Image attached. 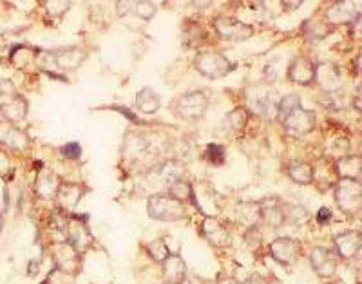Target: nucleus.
<instances>
[{
	"label": "nucleus",
	"instance_id": "a18cd8bd",
	"mask_svg": "<svg viewBox=\"0 0 362 284\" xmlns=\"http://www.w3.org/2000/svg\"><path fill=\"white\" fill-rule=\"evenodd\" d=\"M179 284H206V283L201 279V277H197V275L187 274L183 277V281H181V283H179Z\"/></svg>",
	"mask_w": 362,
	"mask_h": 284
},
{
	"label": "nucleus",
	"instance_id": "79ce46f5",
	"mask_svg": "<svg viewBox=\"0 0 362 284\" xmlns=\"http://www.w3.org/2000/svg\"><path fill=\"white\" fill-rule=\"evenodd\" d=\"M331 221V210L328 206H322L319 214H317V223H321V225H328Z\"/></svg>",
	"mask_w": 362,
	"mask_h": 284
},
{
	"label": "nucleus",
	"instance_id": "f8f14e48",
	"mask_svg": "<svg viewBox=\"0 0 362 284\" xmlns=\"http://www.w3.org/2000/svg\"><path fill=\"white\" fill-rule=\"evenodd\" d=\"M214 28L223 40L229 42H243L254 35L252 26H248V24L241 22L238 19H229V17L215 19Z\"/></svg>",
	"mask_w": 362,
	"mask_h": 284
},
{
	"label": "nucleus",
	"instance_id": "7c9ffc66",
	"mask_svg": "<svg viewBox=\"0 0 362 284\" xmlns=\"http://www.w3.org/2000/svg\"><path fill=\"white\" fill-rule=\"evenodd\" d=\"M247 122H248L247 110H245L243 107H236V109H232L229 115L225 116L223 125H225L229 131H232V133H241V131L247 127Z\"/></svg>",
	"mask_w": 362,
	"mask_h": 284
},
{
	"label": "nucleus",
	"instance_id": "b1692460",
	"mask_svg": "<svg viewBox=\"0 0 362 284\" xmlns=\"http://www.w3.org/2000/svg\"><path fill=\"white\" fill-rule=\"evenodd\" d=\"M58 187H60L58 176L49 169L42 170L37 178V183H35V190H37V194L42 197V199H55L56 192H58Z\"/></svg>",
	"mask_w": 362,
	"mask_h": 284
},
{
	"label": "nucleus",
	"instance_id": "c03bdc74",
	"mask_svg": "<svg viewBox=\"0 0 362 284\" xmlns=\"http://www.w3.org/2000/svg\"><path fill=\"white\" fill-rule=\"evenodd\" d=\"M116 10H118L120 17L129 15L133 11V2H118V4H116Z\"/></svg>",
	"mask_w": 362,
	"mask_h": 284
},
{
	"label": "nucleus",
	"instance_id": "2eb2a0df",
	"mask_svg": "<svg viewBox=\"0 0 362 284\" xmlns=\"http://www.w3.org/2000/svg\"><path fill=\"white\" fill-rule=\"evenodd\" d=\"M361 232H355V230H346L343 234L335 235L334 239V252L339 259L344 261H349L353 257H359L361 253Z\"/></svg>",
	"mask_w": 362,
	"mask_h": 284
},
{
	"label": "nucleus",
	"instance_id": "ddd939ff",
	"mask_svg": "<svg viewBox=\"0 0 362 284\" xmlns=\"http://www.w3.org/2000/svg\"><path fill=\"white\" fill-rule=\"evenodd\" d=\"M65 241L79 253L85 252L92 244V237L88 225L82 219H79V217L67 219V223H65Z\"/></svg>",
	"mask_w": 362,
	"mask_h": 284
},
{
	"label": "nucleus",
	"instance_id": "49530a36",
	"mask_svg": "<svg viewBox=\"0 0 362 284\" xmlns=\"http://www.w3.org/2000/svg\"><path fill=\"white\" fill-rule=\"evenodd\" d=\"M8 167H10V160H8V156H6L4 152L0 151V172H4Z\"/></svg>",
	"mask_w": 362,
	"mask_h": 284
},
{
	"label": "nucleus",
	"instance_id": "c9c22d12",
	"mask_svg": "<svg viewBox=\"0 0 362 284\" xmlns=\"http://www.w3.org/2000/svg\"><path fill=\"white\" fill-rule=\"evenodd\" d=\"M330 31L331 28L328 26V22H324V20H310V22H306V26H304L306 37L313 38V40L328 37V33Z\"/></svg>",
	"mask_w": 362,
	"mask_h": 284
},
{
	"label": "nucleus",
	"instance_id": "4be33fe9",
	"mask_svg": "<svg viewBox=\"0 0 362 284\" xmlns=\"http://www.w3.org/2000/svg\"><path fill=\"white\" fill-rule=\"evenodd\" d=\"M312 170H313L312 183H315L321 190L335 187V183L340 179L339 174H337V167H335L334 161L328 160V158H321V160L317 161L315 165H312Z\"/></svg>",
	"mask_w": 362,
	"mask_h": 284
},
{
	"label": "nucleus",
	"instance_id": "473e14b6",
	"mask_svg": "<svg viewBox=\"0 0 362 284\" xmlns=\"http://www.w3.org/2000/svg\"><path fill=\"white\" fill-rule=\"evenodd\" d=\"M145 250H147L149 256L156 262H160V265L172 253L170 252L169 243H167V239H154V241H151V243L145 247Z\"/></svg>",
	"mask_w": 362,
	"mask_h": 284
},
{
	"label": "nucleus",
	"instance_id": "c756f323",
	"mask_svg": "<svg viewBox=\"0 0 362 284\" xmlns=\"http://www.w3.org/2000/svg\"><path fill=\"white\" fill-rule=\"evenodd\" d=\"M286 174L299 185H310L313 181L312 165H308V163H290L286 167Z\"/></svg>",
	"mask_w": 362,
	"mask_h": 284
},
{
	"label": "nucleus",
	"instance_id": "dca6fc26",
	"mask_svg": "<svg viewBox=\"0 0 362 284\" xmlns=\"http://www.w3.org/2000/svg\"><path fill=\"white\" fill-rule=\"evenodd\" d=\"M315 83L324 91V94H334L339 92L343 87L340 82V71L337 65L330 62H322L315 65Z\"/></svg>",
	"mask_w": 362,
	"mask_h": 284
},
{
	"label": "nucleus",
	"instance_id": "ea45409f",
	"mask_svg": "<svg viewBox=\"0 0 362 284\" xmlns=\"http://www.w3.org/2000/svg\"><path fill=\"white\" fill-rule=\"evenodd\" d=\"M60 152H62V156L67 158V160H76V158H80V154H82V149H80L79 143H67V145H64V147L60 149Z\"/></svg>",
	"mask_w": 362,
	"mask_h": 284
},
{
	"label": "nucleus",
	"instance_id": "5701e85b",
	"mask_svg": "<svg viewBox=\"0 0 362 284\" xmlns=\"http://www.w3.org/2000/svg\"><path fill=\"white\" fill-rule=\"evenodd\" d=\"M161 272H163V277H165V283L170 284H179L183 281L187 272V262L179 253H170L165 261L161 262Z\"/></svg>",
	"mask_w": 362,
	"mask_h": 284
},
{
	"label": "nucleus",
	"instance_id": "de8ad7c7",
	"mask_svg": "<svg viewBox=\"0 0 362 284\" xmlns=\"http://www.w3.org/2000/svg\"><path fill=\"white\" fill-rule=\"evenodd\" d=\"M245 284H268V281L263 279V277H259V275H254V277H250V279H248Z\"/></svg>",
	"mask_w": 362,
	"mask_h": 284
},
{
	"label": "nucleus",
	"instance_id": "393cba45",
	"mask_svg": "<svg viewBox=\"0 0 362 284\" xmlns=\"http://www.w3.org/2000/svg\"><path fill=\"white\" fill-rule=\"evenodd\" d=\"M355 17H361L359 8H355L353 2H337L326 11V22L331 24H343V22H353Z\"/></svg>",
	"mask_w": 362,
	"mask_h": 284
},
{
	"label": "nucleus",
	"instance_id": "bb28decb",
	"mask_svg": "<svg viewBox=\"0 0 362 284\" xmlns=\"http://www.w3.org/2000/svg\"><path fill=\"white\" fill-rule=\"evenodd\" d=\"M236 217L238 223L248 228H257V225L261 223V210H259V201H245L238 206L236 210Z\"/></svg>",
	"mask_w": 362,
	"mask_h": 284
},
{
	"label": "nucleus",
	"instance_id": "9d476101",
	"mask_svg": "<svg viewBox=\"0 0 362 284\" xmlns=\"http://www.w3.org/2000/svg\"><path fill=\"white\" fill-rule=\"evenodd\" d=\"M201 235L214 248H229L232 244V232L229 226L217 217H205L199 228Z\"/></svg>",
	"mask_w": 362,
	"mask_h": 284
},
{
	"label": "nucleus",
	"instance_id": "72a5a7b5",
	"mask_svg": "<svg viewBox=\"0 0 362 284\" xmlns=\"http://www.w3.org/2000/svg\"><path fill=\"white\" fill-rule=\"evenodd\" d=\"M306 217L308 214L303 206L284 203V225H301Z\"/></svg>",
	"mask_w": 362,
	"mask_h": 284
},
{
	"label": "nucleus",
	"instance_id": "423d86ee",
	"mask_svg": "<svg viewBox=\"0 0 362 284\" xmlns=\"http://www.w3.org/2000/svg\"><path fill=\"white\" fill-rule=\"evenodd\" d=\"M194 67L206 78L220 80L227 76L234 69V65L225 55H221L217 51H201L194 58Z\"/></svg>",
	"mask_w": 362,
	"mask_h": 284
},
{
	"label": "nucleus",
	"instance_id": "f704fd0d",
	"mask_svg": "<svg viewBox=\"0 0 362 284\" xmlns=\"http://www.w3.org/2000/svg\"><path fill=\"white\" fill-rule=\"evenodd\" d=\"M299 107H301V100H299L297 94H286V97L279 98V103H277V118L283 122L286 116L292 115Z\"/></svg>",
	"mask_w": 362,
	"mask_h": 284
},
{
	"label": "nucleus",
	"instance_id": "aec40b11",
	"mask_svg": "<svg viewBox=\"0 0 362 284\" xmlns=\"http://www.w3.org/2000/svg\"><path fill=\"white\" fill-rule=\"evenodd\" d=\"M0 145L11 151H26L29 147V137L22 128L0 119Z\"/></svg>",
	"mask_w": 362,
	"mask_h": 284
},
{
	"label": "nucleus",
	"instance_id": "a878e982",
	"mask_svg": "<svg viewBox=\"0 0 362 284\" xmlns=\"http://www.w3.org/2000/svg\"><path fill=\"white\" fill-rule=\"evenodd\" d=\"M56 201L60 208L64 210H73L82 199V187L76 183H60L58 192H56Z\"/></svg>",
	"mask_w": 362,
	"mask_h": 284
},
{
	"label": "nucleus",
	"instance_id": "f257e3e1",
	"mask_svg": "<svg viewBox=\"0 0 362 284\" xmlns=\"http://www.w3.org/2000/svg\"><path fill=\"white\" fill-rule=\"evenodd\" d=\"M181 176H183V165L179 161L169 160L163 163H154L140 176L136 181V190L149 197L167 194L170 185L181 179Z\"/></svg>",
	"mask_w": 362,
	"mask_h": 284
},
{
	"label": "nucleus",
	"instance_id": "09e8293b",
	"mask_svg": "<svg viewBox=\"0 0 362 284\" xmlns=\"http://www.w3.org/2000/svg\"><path fill=\"white\" fill-rule=\"evenodd\" d=\"M217 284H245V283H241L239 279H234V277H225V279H221Z\"/></svg>",
	"mask_w": 362,
	"mask_h": 284
},
{
	"label": "nucleus",
	"instance_id": "8fccbe9b",
	"mask_svg": "<svg viewBox=\"0 0 362 284\" xmlns=\"http://www.w3.org/2000/svg\"><path fill=\"white\" fill-rule=\"evenodd\" d=\"M324 284H335V283H330V281H326V283Z\"/></svg>",
	"mask_w": 362,
	"mask_h": 284
},
{
	"label": "nucleus",
	"instance_id": "412c9836",
	"mask_svg": "<svg viewBox=\"0 0 362 284\" xmlns=\"http://www.w3.org/2000/svg\"><path fill=\"white\" fill-rule=\"evenodd\" d=\"M0 116H2L4 122L11 125L22 124L26 116H28V101H26V98L15 94V97H10L6 101H2Z\"/></svg>",
	"mask_w": 362,
	"mask_h": 284
},
{
	"label": "nucleus",
	"instance_id": "58836bf2",
	"mask_svg": "<svg viewBox=\"0 0 362 284\" xmlns=\"http://www.w3.org/2000/svg\"><path fill=\"white\" fill-rule=\"evenodd\" d=\"M245 243L248 244L250 250H257V248L261 247L263 243V237H261V232L257 228H248L245 232Z\"/></svg>",
	"mask_w": 362,
	"mask_h": 284
},
{
	"label": "nucleus",
	"instance_id": "6e6552de",
	"mask_svg": "<svg viewBox=\"0 0 362 284\" xmlns=\"http://www.w3.org/2000/svg\"><path fill=\"white\" fill-rule=\"evenodd\" d=\"M268 252H270L272 259L279 262V265L292 266L301 259L303 247L294 237H277L270 243Z\"/></svg>",
	"mask_w": 362,
	"mask_h": 284
},
{
	"label": "nucleus",
	"instance_id": "e433bc0d",
	"mask_svg": "<svg viewBox=\"0 0 362 284\" xmlns=\"http://www.w3.org/2000/svg\"><path fill=\"white\" fill-rule=\"evenodd\" d=\"M205 156L208 160V163L214 167H221L225 163V149L217 145V143H211L205 151Z\"/></svg>",
	"mask_w": 362,
	"mask_h": 284
},
{
	"label": "nucleus",
	"instance_id": "0eeeda50",
	"mask_svg": "<svg viewBox=\"0 0 362 284\" xmlns=\"http://www.w3.org/2000/svg\"><path fill=\"white\" fill-rule=\"evenodd\" d=\"M335 201L339 208L349 216H355L361 212L362 196H361V181L357 179H339L334 187Z\"/></svg>",
	"mask_w": 362,
	"mask_h": 284
},
{
	"label": "nucleus",
	"instance_id": "f3484780",
	"mask_svg": "<svg viewBox=\"0 0 362 284\" xmlns=\"http://www.w3.org/2000/svg\"><path fill=\"white\" fill-rule=\"evenodd\" d=\"M53 257L60 270L65 274H76L80 268V253L67 241H60L53 247Z\"/></svg>",
	"mask_w": 362,
	"mask_h": 284
},
{
	"label": "nucleus",
	"instance_id": "1a4fd4ad",
	"mask_svg": "<svg viewBox=\"0 0 362 284\" xmlns=\"http://www.w3.org/2000/svg\"><path fill=\"white\" fill-rule=\"evenodd\" d=\"M317 116L313 110H308L304 107H299L295 109L292 115H288L283 119V127L286 131V134L294 137L306 136L308 133H312L315 128Z\"/></svg>",
	"mask_w": 362,
	"mask_h": 284
},
{
	"label": "nucleus",
	"instance_id": "2f4dec72",
	"mask_svg": "<svg viewBox=\"0 0 362 284\" xmlns=\"http://www.w3.org/2000/svg\"><path fill=\"white\" fill-rule=\"evenodd\" d=\"M169 196H172L174 199H178L179 203H187V201H194V188L192 185L185 181V179H178L174 183L170 185L169 190H167Z\"/></svg>",
	"mask_w": 362,
	"mask_h": 284
},
{
	"label": "nucleus",
	"instance_id": "4c0bfd02",
	"mask_svg": "<svg viewBox=\"0 0 362 284\" xmlns=\"http://www.w3.org/2000/svg\"><path fill=\"white\" fill-rule=\"evenodd\" d=\"M133 11L136 17L149 22V20H152V17L156 15V4L145 2V0H142V2H133Z\"/></svg>",
	"mask_w": 362,
	"mask_h": 284
},
{
	"label": "nucleus",
	"instance_id": "37998d69",
	"mask_svg": "<svg viewBox=\"0 0 362 284\" xmlns=\"http://www.w3.org/2000/svg\"><path fill=\"white\" fill-rule=\"evenodd\" d=\"M47 6H49V11H53L56 15H62L64 11L69 10V2H51Z\"/></svg>",
	"mask_w": 362,
	"mask_h": 284
},
{
	"label": "nucleus",
	"instance_id": "39448f33",
	"mask_svg": "<svg viewBox=\"0 0 362 284\" xmlns=\"http://www.w3.org/2000/svg\"><path fill=\"white\" fill-rule=\"evenodd\" d=\"M147 214L152 219L174 223L185 217V205L169 194H156L147 197Z\"/></svg>",
	"mask_w": 362,
	"mask_h": 284
},
{
	"label": "nucleus",
	"instance_id": "6ab92c4d",
	"mask_svg": "<svg viewBox=\"0 0 362 284\" xmlns=\"http://www.w3.org/2000/svg\"><path fill=\"white\" fill-rule=\"evenodd\" d=\"M286 76H288L292 82L299 83V85L315 83V64H313L312 60H308L306 56H297V58L292 60V64L288 65Z\"/></svg>",
	"mask_w": 362,
	"mask_h": 284
},
{
	"label": "nucleus",
	"instance_id": "a19ab883",
	"mask_svg": "<svg viewBox=\"0 0 362 284\" xmlns=\"http://www.w3.org/2000/svg\"><path fill=\"white\" fill-rule=\"evenodd\" d=\"M0 97H15V83L8 78H0Z\"/></svg>",
	"mask_w": 362,
	"mask_h": 284
},
{
	"label": "nucleus",
	"instance_id": "20e7f679",
	"mask_svg": "<svg viewBox=\"0 0 362 284\" xmlns=\"http://www.w3.org/2000/svg\"><path fill=\"white\" fill-rule=\"evenodd\" d=\"M208 109V97L203 91L179 94L170 101V110L179 119H199Z\"/></svg>",
	"mask_w": 362,
	"mask_h": 284
},
{
	"label": "nucleus",
	"instance_id": "f03ea898",
	"mask_svg": "<svg viewBox=\"0 0 362 284\" xmlns=\"http://www.w3.org/2000/svg\"><path fill=\"white\" fill-rule=\"evenodd\" d=\"M160 140L151 137L149 134H127L122 145V154L129 163H145V161H154L160 154ZM156 163V161H154Z\"/></svg>",
	"mask_w": 362,
	"mask_h": 284
},
{
	"label": "nucleus",
	"instance_id": "4468645a",
	"mask_svg": "<svg viewBox=\"0 0 362 284\" xmlns=\"http://www.w3.org/2000/svg\"><path fill=\"white\" fill-rule=\"evenodd\" d=\"M51 60L62 71H76L88 60V51L82 47H60L51 51Z\"/></svg>",
	"mask_w": 362,
	"mask_h": 284
},
{
	"label": "nucleus",
	"instance_id": "a211bd4d",
	"mask_svg": "<svg viewBox=\"0 0 362 284\" xmlns=\"http://www.w3.org/2000/svg\"><path fill=\"white\" fill-rule=\"evenodd\" d=\"M259 210H261V221L270 228H279L284 225V201L279 197H266L259 201Z\"/></svg>",
	"mask_w": 362,
	"mask_h": 284
},
{
	"label": "nucleus",
	"instance_id": "9b49d317",
	"mask_svg": "<svg viewBox=\"0 0 362 284\" xmlns=\"http://www.w3.org/2000/svg\"><path fill=\"white\" fill-rule=\"evenodd\" d=\"M310 266L313 268L319 277L322 279H330L334 277L339 266V257L335 256L334 250L326 247H313L310 250Z\"/></svg>",
	"mask_w": 362,
	"mask_h": 284
},
{
	"label": "nucleus",
	"instance_id": "7ed1b4c3",
	"mask_svg": "<svg viewBox=\"0 0 362 284\" xmlns=\"http://www.w3.org/2000/svg\"><path fill=\"white\" fill-rule=\"evenodd\" d=\"M279 94L266 83H257L247 91V106L256 115L265 116V118H277V103H279Z\"/></svg>",
	"mask_w": 362,
	"mask_h": 284
},
{
	"label": "nucleus",
	"instance_id": "cd10ccee",
	"mask_svg": "<svg viewBox=\"0 0 362 284\" xmlns=\"http://www.w3.org/2000/svg\"><path fill=\"white\" fill-rule=\"evenodd\" d=\"M161 107V98L151 87H143L136 92V109L143 115H154Z\"/></svg>",
	"mask_w": 362,
	"mask_h": 284
},
{
	"label": "nucleus",
	"instance_id": "3c124183",
	"mask_svg": "<svg viewBox=\"0 0 362 284\" xmlns=\"http://www.w3.org/2000/svg\"><path fill=\"white\" fill-rule=\"evenodd\" d=\"M161 284H170V283H161Z\"/></svg>",
	"mask_w": 362,
	"mask_h": 284
},
{
	"label": "nucleus",
	"instance_id": "c85d7f7f",
	"mask_svg": "<svg viewBox=\"0 0 362 284\" xmlns=\"http://www.w3.org/2000/svg\"><path fill=\"white\" fill-rule=\"evenodd\" d=\"M337 174L340 179L361 181V156H344L337 161Z\"/></svg>",
	"mask_w": 362,
	"mask_h": 284
}]
</instances>
